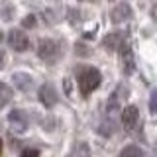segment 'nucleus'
Listing matches in <instances>:
<instances>
[{"instance_id":"6e6552de","label":"nucleus","mask_w":157,"mask_h":157,"mask_svg":"<svg viewBox=\"0 0 157 157\" xmlns=\"http://www.w3.org/2000/svg\"><path fill=\"white\" fill-rule=\"evenodd\" d=\"M12 81H14V85H16V88H20V90H29L33 85V78L32 75H28V73H14V77H12Z\"/></svg>"},{"instance_id":"f8f14e48","label":"nucleus","mask_w":157,"mask_h":157,"mask_svg":"<svg viewBox=\"0 0 157 157\" xmlns=\"http://www.w3.org/2000/svg\"><path fill=\"white\" fill-rule=\"evenodd\" d=\"M12 96H14V90L10 88L6 82H0V108H4L8 104L10 100H12Z\"/></svg>"},{"instance_id":"0eeeda50","label":"nucleus","mask_w":157,"mask_h":157,"mask_svg":"<svg viewBox=\"0 0 157 157\" xmlns=\"http://www.w3.org/2000/svg\"><path fill=\"white\" fill-rule=\"evenodd\" d=\"M120 51H122V65H124V73H126V75H132L134 69H136V61H134V55H132V49L128 47L126 41L122 43Z\"/></svg>"},{"instance_id":"423d86ee","label":"nucleus","mask_w":157,"mask_h":157,"mask_svg":"<svg viewBox=\"0 0 157 157\" xmlns=\"http://www.w3.org/2000/svg\"><path fill=\"white\" fill-rule=\"evenodd\" d=\"M137 120H140V112H137L136 106H126L124 110H122V124H124L126 130H132Z\"/></svg>"},{"instance_id":"9d476101","label":"nucleus","mask_w":157,"mask_h":157,"mask_svg":"<svg viewBox=\"0 0 157 157\" xmlns=\"http://www.w3.org/2000/svg\"><path fill=\"white\" fill-rule=\"evenodd\" d=\"M124 41H126V36L120 33V32H116V33H110V36L104 37V47L106 49H120Z\"/></svg>"},{"instance_id":"aec40b11","label":"nucleus","mask_w":157,"mask_h":157,"mask_svg":"<svg viewBox=\"0 0 157 157\" xmlns=\"http://www.w3.org/2000/svg\"><path fill=\"white\" fill-rule=\"evenodd\" d=\"M0 39H2V33H0Z\"/></svg>"},{"instance_id":"9b49d317","label":"nucleus","mask_w":157,"mask_h":157,"mask_svg":"<svg viewBox=\"0 0 157 157\" xmlns=\"http://www.w3.org/2000/svg\"><path fill=\"white\" fill-rule=\"evenodd\" d=\"M128 94V90H124V86H118L116 90H114V94L110 96V100H108V112H114L118 106H120V100H122V96H126Z\"/></svg>"},{"instance_id":"f03ea898","label":"nucleus","mask_w":157,"mask_h":157,"mask_svg":"<svg viewBox=\"0 0 157 157\" xmlns=\"http://www.w3.org/2000/svg\"><path fill=\"white\" fill-rule=\"evenodd\" d=\"M37 55L45 63H57V59L61 57V45L55 39H41L37 47Z\"/></svg>"},{"instance_id":"1a4fd4ad","label":"nucleus","mask_w":157,"mask_h":157,"mask_svg":"<svg viewBox=\"0 0 157 157\" xmlns=\"http://www.w3.org/2000/svg\"><path fill=\"white\" fill-rule=\"evenodd\" d=\"M8 120L12 126H16V130H26L28 128V114L24 110H12Z\"/></svg>"},{"instance_id":"7ed1b4c3","label":"nucleus","mask_w":157,"mask_h":157,"mask_svg":"<svg viewBox=\"0 0 157 157\" xmlns=\"http://www.w3.org/2000/svg\"><path fill=\"white\" fill-rule=\"evenodd\" d=\"M8 45L12 49H16V51H26L29 47V37L22 29H12L8 33Z\"/></svg>"},{"instance_id":"dca6fc26","label":"nucleus","mask_w":157,"mask_h":157,"mask_svg":"<svg viewBox=\"0 0 157 157\" xmlns=\"http://www.w3.org/2000/svg\"><path fill=\"white\" fill-rule=\"evenodd\" d=\"M149 110H151V114H155V112H157V92H155V90L151 92V100H149Z\"/></svg>"},{"instance_id":"f3484780","label":"nucleus","mask_w":157,"mask_h":157,"mask_svg":"<svg viewBox=\"0 0 157 157\" xmlns=\"http://www.w3.org/2000/svg\"><path fill=\"white\" fill-rule=\"evenodd\" d=\"M24 26H26V28H33V26H36V18H33V16H26V18H24Z\"/></svg>"},{"instance_id":"a211bd4d","label":"nucleus","mask_w":157,"mask_h":157,"mask_svg":"<svg viewBox=\"0 0 157 157\" xmlns=\"http://www.w3.org/2000/svg\"><path fill=\"white\" fill-rule=\"evenodd\" d=\"M4 61H6V53H4V51H0V69L4 67Z\"/></svg>"},{"instance_id":"2eb2a0df","label":"nucleus","mask_w":157,"mask_h":157,"mask_svg":"<svg viewBox=\"0 0 157 157\" xmlns=\"http://www.w3.org/2000/svg\"><path fill=\"white\" fill-rule=\"evenodd\" d=\"M20 157H39V151L33 149V147H28V149H24L20 153Z\"/></svg>"},{"instance_id":"20e7f679","label":"nucleus","mask_w":157,"mask_h":157,"mask_svg":"<svg viewBox=\"0 0 157 157\" xmlns=\"http://www.w3.org/2000/svg\"><path fill=\"white\" fill-rule=\"evenodd\" d=\"M39 100H41L47 108H51V106H55V104H57L59 94H57L55 86H53L51 82H45V85L39 88Z\"/></svg>"},{"instance_id":"f257e3e1","label":"nucleus","mask_w":157,"mask_h":157,"mask_svg":"<svg viewBox=\"0 0 157 157\" xmlns=\"http://www.w3.org/2000/svg\"><path fill=\"white\" fill-rule=\"evenodd\" d=\"M78 88H81V94L82 96H88L90 92H94L98 86H100V71L94 67H85L78 71Z\"/></svg>"},{"instance_id":"ddd939ff","label":"nucleus","mask_w":157,"mask_h":157,"mask_svg":"<svg viewBox=\"0 0 157 157\" xmlns=\"http://www.w3.org/2000/svg\"><path fill=\"white\" fill-rule=\"evenodd\" d=\"M144 155L145 153H144L141 147H137V145H126L118 157H144Z\"/></svg>"},{"instance_id":"39448f33","label":"nucleus","mask_w":157,"mask_h":157,"mask_svg":"<svg viewBox=\"0 0 157 157\" xmlns=\"http://www.w3.org/2000/svg\"><path fill=\"white\" fill-rule=\"evenodd\" d=\"M130 16H132V8H130V4H128V2L116 4V6L112 8V12H110V20L114 24L126 22V20H130Z\"/></svg>"},{"instance_id":"6ab92c4d","label":"nucleus","mask_w":157,"mask_h":157,"mask_svg":"<svg viewBox=\"0 0 157 157\" xmlns=\"http://www.w3.org/2000/svg\"><path fill=\"white\" fill-rule=\"evenodd\" d=\"M0 155H2V141H0Z\"/></svg>"},{"instance_id":"4468645a","label":"nucleus","mask_w":157,"mask_h":157,"mask_svg":"<svg viewBox=\"0 0 157 157\" xmlns=\"http://www.w3.org/2000/svg\"><path fill=\"white\" fill-rule=\"evenodd\" d=\"M71 157H90V147L86 144H77L75 149L71 151Z\"/></svg>"}]
</instances>
